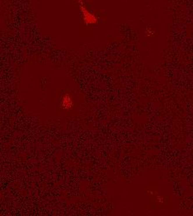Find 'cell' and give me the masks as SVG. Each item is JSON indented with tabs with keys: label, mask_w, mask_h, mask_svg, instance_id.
<instances>
[{
	"label": "cell",
	"mask_w": 193,
	"mask_h": 216,
	"mask_svg": "<svg viewBox=\"0 0 193 216\" xmlns=\"http://www.w3.org/2000/svg\"><path fill=\"white\" fill-rule=\"evenodd\" d=\"M78 3H80V9L82 13L83 21L87 24H94L98 23V18L94 16L93 13L89 12L88 8L85 7L82 0H78Z\"/></svg>",
	"instance_id": "1"
},
{
	"label": "cell",
	"mask_w": 193,
	"mask_h": 216,
	"mask_svg": "<svg viewBox=\"0 0 193 216\" xmlns=\"http://www.w3.org/2000/svg\"><path fill=\"white\" fill-rule=\"evenodd\" d=\"M73 106V101L68 94L64 95L61 99V106L65 110H69Z\"/></svg>",
	"instance_id": "2"
}]
</instances>
